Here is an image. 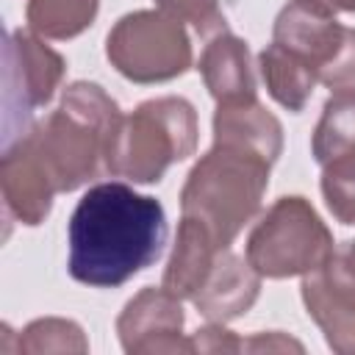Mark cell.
Wrapping results in <instances>:
<instances>
[{
  "label": "cell",
  "mask_w": 355,
  "mask_h": 355,
  "mask_svg": "<svg viewBox=\"0 0 355 355\" xmlns=\"http://www.w3.org/2000/svg\"><path fill=\"white\" fill-rule=\"evenodd\" d=\"M219 250H225V247H219L214 241L211 230L200 219L180 216L175 250H172V258L164 269L161 286L166 291H172L175 297H180V300H191V294L200 288L208 269L214 266Z\"/></svg>",
  "instance_id": "obj_15"
},
{
  "label": "cell",
  "mask_w": 355,
  "mask_h": 355,
  "mask_svg": "<svg viewBox=\"0 0 355 355\" xmlns=\"http://www.w3.org/2000/svg\"><path fill=\"white\" fill-rule=\"evenodd\" d=\"M241 349H302V344L300 341H291V338H286V336H280V333H269V336H255V338H250V341H244L241 344Z\"/></svg>",
  "instance_id": "obj_23"
},
{
  "label": "cell",
  "mask_w": 355,
  "mask_h": 355,
  "mask_svg": "<svg viewBox=\"0 0 355 355\" xmlns=\"http://www.w3.org/2000/svg\"><path fill=\"white\" fill-rule=\"evenodd\" d=\"M302 300L330 349L355 355V241L333 247L330 258L305 275Z\"/></svg>",
  "instance_id": "obj_9"
},
{
  "label": "cell",
  "mask_w": 355,
  "mask_h": 355,
  "mask_svg": "<svg viewBox=\"0 0 355 355\" xmlns=\"http://www.w3.org/2000/svg\"><path fill=\"white\" fill-rule=\"evenodd\" d=\"M97 6L100 0H28L25 17L36 36L72 39L92 25Z\"/></svg>",
  "instance_id": "obj_18"
},
{
  "label": "cell",
  "mask_w": 355,
  "mask_h": 355,
  "mask_svg": "<svg viewBox=\"0 0 355 355\" xmlns=\"http://www.w3.org/2000/svg\"><path fill=\"white\" fill-rule=\"evenodd\" d=\"M116 333L122 349L130 355L194 352L191 338H183L180 297L161 288H141L119 313Z\"/></svg>",
  "instance_id": "obj_10"
},
{
  "label": "cell",
  "mask_w": 355,
  "mask_h": 355,
  "mask_svg": "<svg viewBox=\"0 0 355 355\" xmlns=\"http://www.w3.org/2000/svg\"><path fill=\"white\" fill-rule=\"evenodd\" d=\"M67 241V269L78 283L116 288L158 261L166 214L158 200L136 194L125 183H97L78 200Z\"/></svg>",
  "instance_id": "obj_1"
},
{
  "label": "cell",
  "mask_w": 355,
  "mask_h": 355,
  "mask_svg": "<svg viewBox=\"0 0 355 355\" xmlns=\"http://www.w3.org/2000/svg\"><path fill=\"white\" fill-rule=\"evenodd\" d=\"M19 352L25 355H39V352H86L89 344L83 338V330L69 322V319H36L31 322L17 344Z\"/></svg>",
  "instance_id": "obj_19"
},
{
  "label": "cell",
  "mask_w": 355,
  "mask_h": 355,
  "mask_svg": "<svg viewBox=\"0 0 355 355\" xmlns=\"http://www.w3.org/2000/svg\"><path fill=\"white\" fill-rule=\"evenodd\" d=\"M258 64H261V75H263V83L269 89V94L288 111H302L313 86L319 83L316 80V72L294 53H288L286 47L280 44H269L261 55H258Z\"/></svg>",
  "instance_id": "obj_16"
},
{
  "label": "cell",
  "mask_w": 355,
  "mask_h": 355,
  "mask_svg": "<svg viewBox=\"0 0 355 355\" xmlns=\"http://www.w3.org/2000/svg\"><path fill=\"white\" fill-rule=\"evenodd\" d=\"M105 55L133 83H164L191 67L189 33L166 11L125 14L105 39Z\"/></svg>",
  "instance_id": "obj_6"
},
{
  "label": "cell",
  "mask_w": 355,
  "mask_h": 355,
  "mask_svg": "<svg viewBox=\"0 0 355 355\" xmlns=\"http://www.w3.org/2000/svg\"><path fill=\"white\" fill-rule=\"evenodd\" d=\"M269 161L239 144H219L194 164L180 191V216L200 219L219 247L241 233L258 214L269 186Z\"/></svg>",
  "instance_id": "obj_3"
},
{
  "label": "cell",
  "mask_w": 355,
  "mask_h": 355,
  "mask_svg": "<svg viewBox=\"0 0 355 355\" xmlns=\"http://www.w3.org/2000/svg\"><path fill=\"white\" fill-rule=\"evenodd\" d=\"M241 344L244 341H239L219 322H211L208 327L197 330V336H191V349L194 352H239Z\"/></svg>",
  "instance_id": "obj_22"
},
{
  "label": "cell",
  "mask_w": 355,
  "mask_h": 355,
  "mask_svg": "<svg viewBox=\"0 0 355 355\" xmlns=\"http://www.w3.org/2000/svg\"><path fill=\"white\" fill-rule=\"evenodd\" d=\"M311 150L319 164L355 150V89H336L327 97Z\"/></svg>",
  "instance_id": "obj_17"
},
{
  "label": "cell",
  "mask_w": 355,
  "mask_h": 355,
  "mask_svg": "<svg viewBox=\"0 0 355 355\" xmlns=\"http://www.w3.org/2000/svg\"><path fill=\"white\" fill-rule=\"evenodd\" d=\"M197 147V114L183 97H158L122 114L105 144V172L133 183H155Z\"/></svg>",
  "instance_id": "obj_4"
},
{
  "label": "cell",
  "mask_w": 355,
  "mask_h": 355,
  "mask_svg": "<svg viewBox=\"0 0 355 355\" xmlns=\"http://www.w3.org/2000/svg\"><path fill=\"white\" fill-rule=\"evenodd\" d=\"M214 141L255 150L269 164H275L283 150V128L258 103V97L239 103H219L214 114Z\"/></svg>",
  "instance_id": "obj_14"
},
{
  "label": "cell",
  "mask_w": 355,
  "mask_h": 355,
  "mask_svg": "<svg viewBox=\"0 0 355 355\" xmlns=\"http://www.w3.org/2000/svg\"><path fill=\"white\" fill-rule=\"evenodd\" d=\"M155 3L161 6V11L178 17L180 22H191L197 33H202L205 39L227 28L219 11V0H155Z\"/></svg>",
  "instance_id": "obj_21"
},
{
  "label": "cell",
  "mask_w": 355,
  "mask_h": 355,
  "mask_svg": "<svg viewBox=\"0 0 355 355\" xmlns=\"http://www.w3.org/2000/svg\"><path fill=\"white\" fill-rule=\"evenodd\" d=\"M261 291V275L247 258H239L227 247L219 250L214 266L208 269L200 288L191 294L194 308L208 322H230L252 308Z\"/></svg>",
  "instance_id": "obj_11"
},
{
  "label": "cell",
  "mask_w": 355,
  "mask_h": 355,
  "mask_svg": "<svg viewBox=\"0 0 355 355\" xmlns=\"http://www.w3.org/2000/svg\"><path fill=\"white\" fill-rule=\"evenodd\" d=\"M64 78V58L50 50L36 33L11 31L6 36V69H3V150L28 133V116L33 108L47 105Z\"/></svg>",
  "instance_id": "obj_8"
},
{
  "label": "cell",
  "mask_w": 355,
  "mask_h": 355,
  "mask_svg": "<svg viewBox=\"0 0 355 355\" xmlns=\"http://www.w3.org/2000/svg\"><path fill=\"white\" fill-rule=\"evenodd\" d=\"M200 75L216 103H239L258 97L247 42L233 36L227 28L208 36V44L200 55Z\"/></svg>",
  "instance_id": "obj_13"
},
{
  "label": "cell",
  "mask_w": 355,
  "mask_h": 355,
  "mask_svg": "<svg viewBox=\"0 0 355 355\" xmlns=\"http://www.w3.org/2000/svg\"><path fill=\"white\" fill-rule=\"evenodd\" d=\"M322 194L341 225H355V150L322 164Z\"/></svg>",
  "instance_id": "obj_20"
},
{
  "label": "cell",
  "mask_w": 355,
  "mask_h": 355,
  "mask_svg": "<svg viewBox=\"0 0 355 355\" xmlns=\"http://www.w3.org/2000/svg\"><path fill=\"white\" fill-rule=\"evenodd\" d=\"M333 236L305 197H280L247 239V261L261 277H294L319 269Z\"/></svg>",
  "instance_id": "obj_5"
},
{
  "label": "cell",
  "mask_w": 355,
  "mask_h": 355,
  "mask_svg": "<svg viewBox=\"0 0 355 355\" xmlns=\"http://www.w3.org/2000/svg\"><path fill=\"white\" fill-rule=\"evenodd\" d=\"M116 103L97 86L78 80L61 105L22 139L47 169L55 191H75L105 169V144L119 122Z\"/></svg>",
  "instance_id": "obj_2"
},
{
  "label": "cell",
  "mask_w": 355,
  "mask_h": 355,
  "mask_svg": "<svg viewBox=\"0 0 355 355\" xmlns=\"http://www.w3.org/2000/svg\"><path fill=\"white\" fill-rule=\"evenodd\" d=\"M0 183H3L6 208L22 225L44 222V216L50 214L55 186L25 139H17L11 147L3 150Z\"/></svg>",
  "instance_id": "obj_12"
},
{
  "label": "cell",
  "mask_w": 355,
  "mask_h": 355,
  "mask_svg": "<svg viewBox=\"0 0 355 355\" xmlns=\"http://www.w3.org/2000/svg\"><path fill=\"white\" fill-rule=\"evenodd\" d=\"M272 42L300 55L333 92L355 89V28L341 25L319 0H291L275 19Z\"/></svg>",
  "instance_id": "obj_7"
},
{
  "label": "cell",
  "mask_w": 355,
  "mask_h": 355,
  "mask_svg": "<svg viewBox=\"0 0 355 355\" xmlns=\"http://www.w3.org/2000/svg\"><path fill=\"white\" fill-rule=\"evenodd\" d=\"M330 11H355V0H319Z\"/></svg>",
  "instance_id": "obj_24"
}]
</instances>
